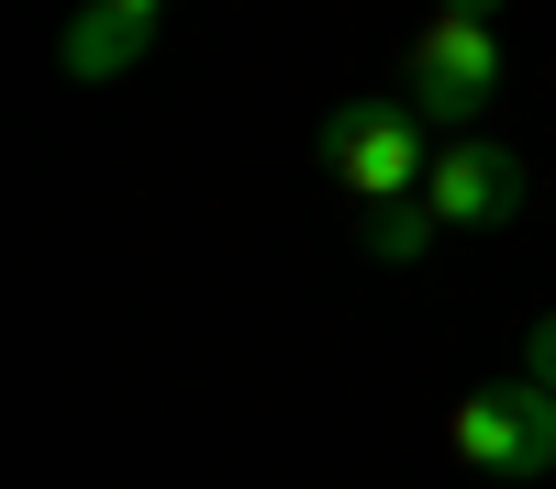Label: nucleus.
Masks as SVG:
<instances>
[{
  "instance_id": "1",
  "label": "nucleus",
  "mask_w": 556,
  "mask_h": 489,
  "mask_svg": "<svg viewBox=\"0 0 556 489\" xmlns=\"http://www.w3.org/2000/svg\"><path fill=\"white\" fill-rule=\"evenodd\" d=\"M312 156L334 167L356 201H412L434 178L424 167V112H412V101H345L334 123L312 133Z\"/></svg>"
},
{
  "instance_id": "2",
  "label": "nucleus",
  "mask_w": 556,
  "mask_h": 489,
  "mask_svg": "<svg viewBox=\"0 0 556 489\" xmlns=\"http://www.w3.org/2000/svg\"><path fill=\"white\" fill-rule=\"evenodd\" d=\"M412 112H424V123H456V133H479V123L501 112V34H490V23L434 12L424 34H412Z\"/></svg>"
},
{
  "instance_id": "3",
  "label": "nucleus",
  "mask_w": 556,
  "mask_h": 489,
  "mask_svg": "<svg viewBox=\"0 0 556 489\" xmlns=\"http://www.w3.org/2000/svg\"><path fill=\"white\" fill-rule=\"evenodd\" d=\"M456 456H468L479 478H545L556 467V389H534V378H490V389H468L456 400Z\"/></svg>"
},
{
  "instance_id": "4",
  "label": "nucleus",
  "mask_w": 556,
  "mask_h": 489,
  "mask_svg": "<svg viewBox=\"0 0 556 489\" xmlns=\"http://www.w3.org/2000/svg\"><path fill=\"white\" fill-rule=\"evenodd\" d=\"M434 222H456V234H490V222L523 211V156L490 145V133H445L434 145V178H424Z\"/></svg>"
},
{
  "instance_id": "5",
  "label": "nucleus",
  "mask_w": 556,
  "mask_h": 489,
  "mask_svg": "<svg viewBox=\"0 0 556 489\" xmlns=\"http://www.w3.org/2000/svg\"><path fill=\"white\" fill-rule=\"evenodd\" d=\"M156 12H167V0H89V12L56 34V67H67L78 89H101V78H123V67H146V56H156Z\"/></svg>"
},
{
  "instance_id": "6",
  "label": "nucleus",
  "mask_w": 556,
  "mask_h": 489,
  "mask_svg": "<svg viewBox=\"0 0 556 489\" xmlns=\"http://www.w3.org/2000/svg\"><path fill=\"white\" fill-rule=\"evenodd\" d=\"M434 234H445V222H434V201H367V222H356V245L379 256V267H412Z\"/></svg>"
},
{
  "instance_id": "7",
  "label": "nucleus",
  "mask_w": 556,
  "mask_h": 489,
  "mask_svg": "<svg viewBox=\"0 0 556 489\" xmlns=\"http://www.w3.org/2000/svg\"><path fill=\"white\" fill-rule=\"evenodd\" d=\"M513 378H534V389H556V311H545V323L523 334V368H513Z\"/></svg>"
},
{
  "instance_id": "8",
  "label": "nucleus",
  "mask_w": 556,
  "mask_h": 489,
  "mask_svg": "<svg viewBox=\"0 0 556 489\" xmlns=\"http://www.w3.org/2000/svg\"><path fill=\"white\" fill-rule=\"evenodd\" d=\"M434 12H456V23H490V12H501V0H434Z\"/></svg>"
}]
</instances>
